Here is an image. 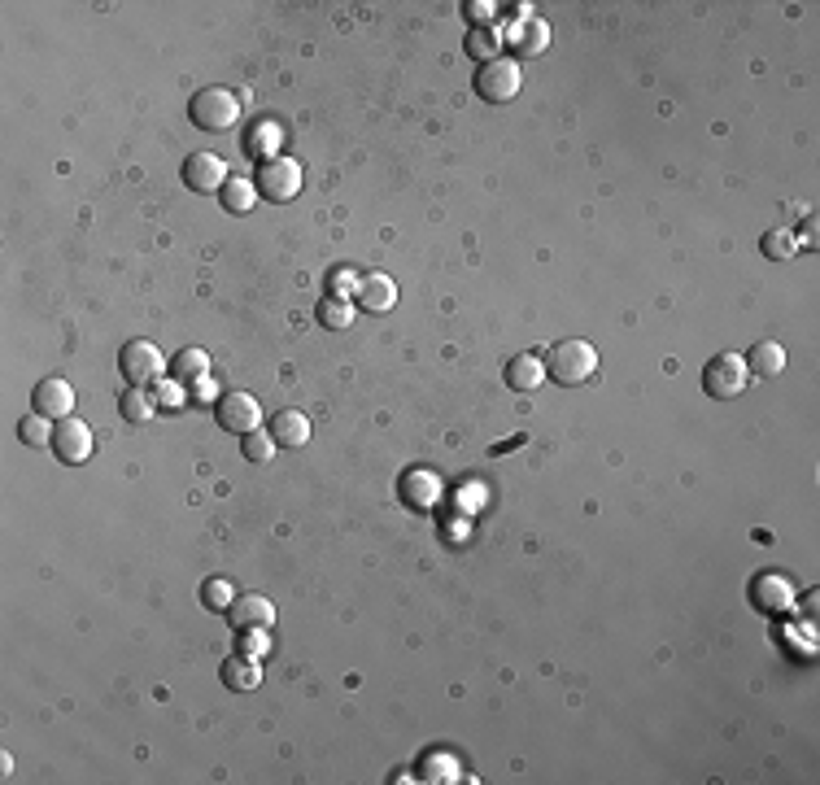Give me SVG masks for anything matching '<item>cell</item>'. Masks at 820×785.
I'll return each instance as SVG.
<instances>
[{
    "label": "cell",
    "mask_w": 820,
    "mask_h": 785,
    "mask_svg": "<svg viewBox=\"0 0 820 785\" xmlns=\"http://www.w3.org/2000/svg\"><path fill=\"white\" fill-rule=\"evenodd\" d=\"M594 371H598V349L589 341H559L550 349L546 376L554 384H563V389H576V384L594 380Z\"/></svg>",
    "instance_id": "obj_1"
},
{
    "label": "cell",
    "mask_w": 820,
    "mask_h": 785,
    "mask_svg": "<svg viewBox=\"0 0 820 785\" xmlns=\"http://www.w3.org/2000/svg\"><path fill=\"white\" fill-rule=\"evenodd\" d=\"M188 118L201 131H232L240 123V96L232 88H201L188 101Z\"/></svg>",
    "instance_id": "obj_2"
},
{
    "label": "cell",
    "mask_w": 820,
    "mask_h": 785,
    "mask_svg": "<svg viewBox=\"0 0 820 785\" xmlns=\"http://www.w3.org/2000/svg\"><path fill=\"white\" fill-rule=\"evenodd\" d=\"M746 384H751V367H746L742 354H716L703 367V393L716 397V402H729V397L746 393Z\"/></svg>",
    "instance_id": "obj_3"
},
{
    "label": "cell",
    "mask_w": 820,
    "mask_h": 785,
    "mask_svg": "<svg viewBox=\"0 0 820 785\" xmlns=\"http://www.w3.org/2000/svg\"><path fill=\"white\" fill-rule=\"evenodd\" d=\"M301 162H293V157H284V153H275V157H262V166H258V175H253V184H258V192L267 201L275 205H284V201H293L297 192H301Z\"/></svg>",
    "instance_id": "obj_4"
},
{
    "label": "cell",
    "mask_w": 820,
    "mask_h": 785,
    "mask_svg": "<svg viewBox=\"0 0 820 785\" xmlns=\"http://www.w3.org/2000/svg\"><path fill=\"white\" fill-rule=\"evenodd\" d=\"M118 371H123V380L131 384V389H149V384L162 380L166 358L153 341H127L123 354H118Z\"/></svg>",
    "instance_id": "obj_5"
},
{
    "label": "cell",
    "mask_w": 820,
    "mask_h": 785,
    "mask_svg": "<svg viewBox=\"0 0 820 785\" xmlns=\"http://www.w3.org/2000/svg\"><path fill=\"white\" fill-rule=\"evenodd\" d=\"M520 88H524V75H520V66H515L511 57L485 62V66H480V75H476V96H480V101H489V105L515 101Z\"/></svg>",
    "instance_id": "obj_6"
},
{
    "label": "cell",
    "mask_w": 820,
    "mask_h": 785,
    "mask_svg": "<svg viewBox=\"0 0 820 785\" xmlns=\"http://www.w3.org/2000/svg\"><path fill=\"white\" fill-rule=\"evenodd\" d=\"M214 419H219L223 432L249 437V432L262 428V402L253 393H223L219 402H214Z\"/></svg>",
    "instance_id": "obj_7"
},
{
    "label": "cell",
    "mask_w": 820,
    "mask_h": 785,
    "mask_svg": "<svg viewBox=\"0 0 820 785\" xmlns=\"http://www.w3.org/2000/svg\"><path fill=\"white\" fill-rule=\"evenodd\" d=\"M53 450H57V458L62 463H70V467H79V463H88L92 458V450H96V437H92V428L83 424V419H62V424L53 428Z\"/></svg>",
    "instance_id": "obj_8"
},
{
    "label": "cell",
    "mask_w": 820,
    "mask_h": 785,
    "mask_svg": "<svg viewBox=\"0 0 820 785\" xmlns=\"http://www.w3.org/2000/svg\"><path fill=\"white\" fill-rule=\"evenodd\" d=\"M397 493H402V502L415 506V511H432V506L445 498V480L428 467H410L406 476L397 480Z\"/></svg>",
    "instance_id": "obj_9"
},
{
    "label": "cell",
    "mask_w": 820,
    "mask_h": 785,
    "mask_svg": "<svg viewBox=\"0 0 820 785\" xmlns=\"http://www.w3.org/2000/svg\"><path fill=\"white\" fill-rule=\"evenodd\" d=\"M184 184H188L192 192H223V184H227V162H223L219 153H205V149L188 153V157H184Z\"/></svg>",
    "instance_id": "obj_10"
},
{
    "label": "cell",
    "mask_w": 820,
    "mask_h": 785,
    "mask_svg": "<svg viewBox=\"0 0 820 785\" xmlns=\"http://www.w3.org/2000/svg\"><path fill=\"white\" fill-rule=\"evenodd\" d=\"M35 415H44V419H53V424H62V419L75 415V389L62 380V376H48L35 384Z\"/></svg>",
    "instance_id": "obj_11"
},
{
    "label": "cell",
    "mask_w": 820,
    "mask_h": 785,
    "mask_svg": "<svg viewBox=\"0 0 820 785\" xmlns=\"http://www.w3.org/2000/svg\"><path fill=\"white\" fill-rule=\"evenodd\" d=\"M794 585L786 581L781 572H764V576H755L751 581V602L759 611H768V615H781V611H794Z\"/></svg>",
    "instance_id": "obj_12"
},
{
    "label": "cell",
    "mask_w": 820,
    "mask_h": 785,
    "mask_svg": "<svg viewBox=\"0 0 820 785\" xmlns=\"http://www.w3.org/2000/svg\"><path fill=\"white\" fill-rule=\"evenodd\" d=\"M227 615H232V628H236V633H240V628H271V624H275V607H271V598H262V594L236 598Z\"/></svg>",
    "instance_id": "obj_13"
},
{
    "label": "cell",
    "mask_w": 820,
    "mask_h": 785,
    "mask_svg": "<svg viewBox=\"0 0 820 785\" xmlns=\"http://www.w3.org/2000/svg\"><path fill=\"white\" fill-rule=\"evenodd\" d=\"M506 384H511L515 393H537L541 384H546V362H541L537 354H520V358H511L506 362Z\"/></svg>",
    "instance_id": "obj_14"
},
{
    "label": "cell",
    "mask_w": 820,
    "mask_h": 785,
    "mask_svg": "<svg viewBox=\"0 0 820 785\" xmlns=\"http://www.w3.org/2000/svg\"><path fill=\"white\" fill-rule=\"evenodd\" d=\"M358 306L371 310V314H384V310H393L397 306V284L389 280V275H363V284H358Z\"/></svg>",
    "instance_id": "obj_15"
},
{
    "label": "cell",
    "mask_w": 820,
    "mask_h": 785,
    "mask_svg": "<svg viewBox=\"0 0 820 785\" xmlns=\"http://www.w3.org/2000/svg\"><path fill=\"white\" fill-rule=\"evenodd\" d=\"M528 9H533V5H520V22H515L511 35H515V48H520L524 57H537L541 48L550 44V27H546V22H537Z\"/></svg>",
    "instance_id": "obj_16"
},
{
    "label": "cell",
    "mask_w": 820,
    "mask_h": 785,
    "mask_svg": "<svg viewBox=\"0 0 820 785\" xmlns=\"http://www.w3.org/2000/svg\"><path fill=\"white\" fill-rule=\"evenodd\" d=\"M271 437H275V445L297 450V445L310 441V419L301 415V410H280V415H271Z\"/></svg>",
    "instance_id": "obj_17"
},
{
    "label": "cell",
    "mask_w": 820,
    "mask_h": 785,
    "mask_svg": "<svg viewBox=\"0 0 820 785\" xmlns=\"http://www.w3.org/2000/svg\"><path fill=\"white\" fill-rule=\"evenodd\" d=\"M746 367H751V376H764L773 380L786 371V345L781 341H755V349L746 354Z\"/></svg>",
    "instance_id": "obj_18"
},
{
    "label": "cell",
    "mask_w": 820,
    "mask_h": 785,
    "mask_svg": "<svg viewBox=\"0 0 820 785\" xmlns=\"http://www.w3.org/2000/svg\"><path fill=\"white\" fill-rule=\"evenodd\" d=\"M223 685H227V690H258V685H262L258 659H249V655H232V659L223 663Z\"/></svg>",
    "instance_id": "obj_19"
},
{
    "label": "cell",
    "mask_w": 820,
    "mask_h": 785,
    "mask_svg": "<svg viewBox=\"0 0 820 785\" xmlns=\"http://www.w3.org/2000/svg\"><path fill=\"white\" fill-rule=\"evenodd\" d=\"M219 197H223V210H227V214H249L253 205H258L262 192H258V184H253V179H240V175H236V179H227V184H223Z\"/></svg>",
    "instance_id": "obj_20"
},
{
    "label": "cell",
    "mask_w": 820,
    "mask_h": 785,
    "mask_svg": "<svg viewBox=\"0 0 820 785\" xmlns=\"http://www.w3.org/2000/svg\"><path fill=\"white\" fill-rule=\"evenodd\" d=\"M171 376L188 380V384L205 380V376H210V354H205V349H179V354L171 358Z\"/></svg>",
    "instance_id": "obj_21"
},
{
    "label": "cell",
    "mask_w": 820,
    "mask_h": 785,
    "mask_svg": "<svg viewBox=\"0 0 820 785\" xmlns=\"http://www.w3.org/2000/svg\"><path fill=\"white\" fill-rule=\"evenodd\" d=\"M315 319L323 323V328L341 332V328H349V323H354V306H349V297H323L319 310H315Z\"/></svg>",
    "instance_id": "obj_22"
},
{
    "label": "cell",
    "mask_w": 820,
    "mask_h": 785,
    "mask_svg": "<svg viewBox=\"0 0 820 785\" xmlns=\"http://www.w3.org/2000/svg\"><path fill=\"white\" fill-rule=\"evenodd\" d=\"M467 53H472L480 66H485V62H498V53H502L498 31H493V27H472V35H467Z\"/></svg>",
    "instance_id": "obj_23"
},
{
    "label": "cell",
    "mask_w": 820,
    "mask_h": 785,
    "mask_svg": "<svg viewBox=\"0 0 820 785\" xmlns=\"http://www.w3.org/2000/svg\"><path fill=\"white\" fill-rule=\"evenodd\" d=\"M153 410H158V406H153V397L144 393V389H127L123 402H118V415H123L127 424H149Z\"/></svg>",
    "instance_id": "obj_24"
},
{
    "label": "cell",
    "mask_w": 820,
    "mask_h": 785,
    "mask_svg": "<svg viewBox=\"0 0 820 785\" xmlns=\"http://www.w3.org/2000/svg\"><path fill=\"white\" fill-rule=\"evenodd\" d=\"M53 419H44V415H27L18 424V437H22V445H31V450H44V445H53Z\"/></svg>",
    "instance_id": "obj_25"
},
{
    "label": "cell",
    "mask_w": 820,
    "mask_h": 785,
    "mask_svg": "<svg viewBox=\"0 0 820 785\" xmlns=\"http://www.w3.org/2000/svg\"><path fill=\"white\" fill-rule=\"evenodd\" d=\"M240 450H245L249 463H271L280 445H275L271 432H262V428H258V432H249V437H240Z\"/></svg>",
    "instance_id": "obj_26"
},
{
    "label": "cell",
    "mask_w": 820,
    "mask_h": 785,
    "mask_svg": "<svg viewBox=\"0 0 820 785\" xmlns=\"http://www.w3.org/2000/svg\"><path fill=\"white\" fill-rule=\"evenodd\" d=\"M201 602H205V607H210V611H232L236 589L227 585V581H219V576H214V581H205V585H201Z\"/></svg>",
    "instance_id": "obj_27"
},
{
    "label": "cell",
    "mask_w": 820,
    "mask_h": 785,
    "mask_svg": "<svg viewBox=\"0 0 820 785\" xmlns=\"http://www.w3.org/2000/svg\"><path fill=\"white\" fill-rule=\"evenodd\" d=\"M764 253H768L773 262H786V258H794V253H799V240H794V232H786V227H777V232L764 236Z\"/></svg>",
    "instance_id": "obj_28"
},
{
    "label": "cell",
    "mask_w": 820,
    "mask_h": 785,
    "mask_svg": "<svg viewBox=\"0 0 820 785\" xmlns=\"http://www.w3.org/2000/svg\"><path fill=\"white\" fill-rule=\"evenodd\" d=\"M271 628H240V655H249V659H262L271 650Z\"/></svg>",
    "instance_id": "obj_29"
},
{
    "label": "cell",
    "mask_w": 820,
    "mask_h": 785,
    "mask_svg": "<svg viewBox=\"0 0 820 785\" xmlns=\"http://www.w3.org/2000/svg\"><path fill=\"white\" fill-rule=\"evenodd\" d=\"M358 284H363V275H358L354 267H336V271L328 275V288H332L328 297H354Z\"/></svg>",
    "instance_id": "obj_30"
},
{
    "label": "cell",
    "mask_w": 820,
    "mask_h": 785,
    "mask_svg": "<svg viewBox=\"0 0 820 785\" xmlns=\"http://www.w3.org/2000/svg\"><path fill=\"white\" fill-rule=\"evenodd\" d=\"M158 402L171 406V410L184 406L188 402V397H184V380H158Z\"/></svg>",
    "instance_id": "obj_31"
},
{
    "label": "cell",
    "mask_w": 820,
    "mask_h": 785,
    "mask_svg": "<svg viewBox=\"0 0 820 785\" xmlns=\"http://www.w3.org/2000/svg\"><path fill=\"white\" fill-rule=\"evenodd\" d=\"M463 14L472 18V27H489L493 14H498V5H489V0H472V5H463Z\"/></svg>",
    "instance_id": "obj_32"
},
{
    "label": "cell",
    "mask_w": 820,
    "mask_h": 785,
    "mask_svg": "<svg viewBox=\"0 0 820 785\" xmlns=\"http://www.w3.org/2000/svg\"><path fill=\"white\" fill-rule=\"evenodd\" d=\"M192 393H197L201 402H205V397H214V380H210V376H205V380H197V384H192Z\"/></svg>",
    "instance_id": "obj_33"
}]
</instances>
